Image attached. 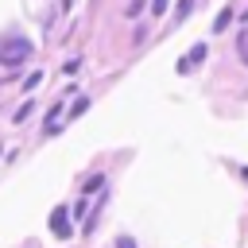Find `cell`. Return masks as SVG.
<instances>
[{"mask_svg":"<svg viewBox=\"0 0 248 248\" xmlns=\"http://www.w3.org/2000/svg\"><path fill=\"white\" fill-rule=\"evenodd\" d=\"M244 23H248V12H244Z\"/></svg>","mask_w":248,"mask_h":248,"instance_id":"obj_10","label":"cell"},{"mask_svg":"<svg viewBox=\"0 0 248 248\" xmlns=\"http://www.w3.org/2000/svg\"><path fill=\"white\" fill-rule=\"evenodd\" d=\"M151 12L159 16V12H167V0H151Z\"/></svg>","mask_w":248,"mask_h":248,"instance_id":"obj_8","label":"cell"},{"mask_svg":"<svg viewBox=\"0 0 248 248\" xmlns=\"http://www.w3.org/2000/svg\"><path fill=\"white\" fill-rule=\"evenodd\" d=\"M50 229H54V232H62V236H70V221H66V205H58V209H54V217H50Z\"/></svg>","mask_w":248,"mask_h":248,"instance_id":"obj_2","label":"cell"},{"mask_svg":"<svg viewBox=\"0 0 248 248\" xmlns=\"http://www.w3.org/2000/svg\"><path fill=\"white\" fill-rule=\"evenodd\" d=\"M229 23H232V8H225V12L217 16V23H213V31H225Z\"/></svg>","mask_w":248,"mask_h":248,"instance_id":"obj_4","label":"cell"},{"mask_svg":"<svg viewBox=\"0 0 248 248\" xmlns=\"http://www.w3.org/2000/svg\"><path fill=\"white\" fill-rule=\"evenodd\" d=\"M202 58H205V43H198V46H194V50H190V54L182 58V66H178V70H194V66L202 62Z\"/></svg>","mask_w":248,"mask_h":248,"instance_id":"obj_3","label":"cell"},{"mask_svg":"<svg viewBox=\"0 0 248 248\" xmlns=\"http://www.w3.org/2000/svg\"><path fill=\"white\" fill-rule=\"evenodd\" d=\"M101 186H105V174H93V178L85 182V194H93V190H101Z\"/></svg>","mask_w":248,"mask_h":248,"instance_id":"obj_5","label":"cell"},{"mask_svg":"<svg viewBox=\"0 0 248 248\" xmlns=\"http://www.w3.org/2000/svg\"><path fill=\"white\" fill-rule=\"evenodd\" d=\"M85 108H89V97H78L74 108H70V116H78V112H85Z\"/></svg>","mask_w":248,"mask_h":248,"instance_id":"obj_6","label":"cell"},{"mask_svg":"<svg viewBox=\"0 0 248 248\" xmlns=\"http://www.w3.org/2000/svg\"><path fill=\"white\" fill-rule=\"evenodd\" d=\"M27 116H31V101H27V105H19V112H16V124H19V120H27Z\"/></svg>","mask_w":248,"mask_h":248,"instance_id":"obj_7","label":"cell"},{"mask_svg":"<svg viewBox=\"0 0 248 248\" xmlns=\"http://www.w3.org/2000/svg\"><path fill=\"white\" fill-rule=\"evenodd\" d=\"M116 248H132V240H120V244H116Z\"/></svg>","mask_w":248,"mask_h":248,"instance_id":"obj_9","label":"cell"},{"mask_svg":"<svg viewBox=\"0 0 248 248\" xmlns=\"http://www.w3.org/2000/svg\"><path fill=\"white\" fill-rule=\"evenodd\" d=\"M27 54H31V43L27 39H4V46H0V62L4 66H19Z\"/></svg>","mask_w":248,"mask_h":248,"instance_id":"obj_1","label":"cell"}]
</instances>
